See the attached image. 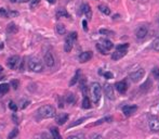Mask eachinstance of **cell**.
<instances>
[{"mask_svg": "<svg viewBox=\"0 0 159 139\" xmlns=\"http://www.w3.org/2000/svg\"><path fill=\"white\" fill-rule=\"evenodd\" d=\"M37 114H38L39 117L41 119H51V117H54L56 112H55V109L53 108L52 105L50 104H47V105H42L40 107L38 110H37Z\"/></svg>", "mask_w": 159, "mask_h": 139, "instance_id": "6da1fadb", "label": "cell"}, {"mask_svg": "<svg viewBox=\"0 0 159 139\" xmlns=\"http://www.w3.org/2000/svg\"><path fill=\"white\" fill-rule=\"evenodd\" d=\"M27 66H28L29 71L36 72V73H39V72H42L44 71V64H42V62L38 58H36V57H33V58H30L28 60Z\"/></svg>", "mask_w": 159, "mask_h": 139, "instance_id": "7a4b0ae2", "label": "cell"}, {"mask_svg": "<svg viewBox=\"0 0 159 139\" xmlns=\"http://www.w3.org/2000/svg\"><path fill=\"white\" fill-rule=\"evenodd\" d=\"M90 89H91V96H92V100H93V103L97 104L100 102L101 94H102L101 85L99 84V83H92Z\"/></svg>", "mask_w": 159, "mask_h": 139, "instance_id": "3957f363", "label": "cell"}, {"mask_svg": "<svg viewBox=\"0 0 159 139\" xmlns=\"http://www.w3.org/2000/svg\"><path fill=\"white\" fill-rule=\"evenodd\" d=\"M77 33L76 32H72L67 36V38L65 40V44H64V50L65 52H70L72 49V46H74V41L77 39Z\"/></svg>", "mask_w": 159, "mask_h": 139, "instance_id": "277c9868", "label": "cell"}, {"mask_svg": "<svg viewBox=\"0 0 159 139\" xmlns=\"http://www.w3.org/2000/svg\"><path fill=\"white\" fill-rule=\"evenodd\" d=\"M21 58H19V55H12V57H10L8 61H7V64L9 66L11 70H16L17 67L19 69V65H21V62L22 61H19Z\"/></svg>", "mask_w": 159, "mask_h": 139, "instance_id": "5b68a950", "label": "cell"}, {"mask_svg": "<svg viewBox=\"0 0 159 139\" xmlns=\"http://www.w3.org/2000/svg\"><path fill=\"white\" fill-rule=\"evenodd\" d=\"M145 74V71L143 69H139L134 71V72H132L130 74V80L132 82H134V83H138V82H140L142 78H143V76Z\"/></svg>", "mask_w": 159, "mask_h": 139, "instance_id": "8992f818", "label": "cell"}, {"mask_svg": "<svg viewBox=\"0 0 159 139\" xmlns=\"http://www.w3.org/2000/svg\"><path fill=\"white\" fill-rule=\"evenodd\" d=\"M104 92H105V96L111 100L115 99V94H114V87L111 86V84L106 83L104 85Z\"/></svg>", "mask_w": 159, "mask_h": 139, "instance_id": "52a82bcc", "label": "cell"}, {"mask_svg": "<svg viewBox=\"0 0 159 139\" xmlns=\"http://www.w3.org/2000/svg\"><path fill=\"white\" fill-rule=\"evenodd\" d=\"M44 64L47 65V66H49V67H51V66L54 65V57H53L51 51H47L44 53Z\"/></svg>", "mask_w": 159, "mask_h": 139, "instance_id": "ba28073f", "label": "cell"}, {"mask_svg": "<svg viewBox=\"0 0 159 139\" xmlns=\"http://www.w3.org/2000/svg\"><path fill=\"white\" fill-rule=\"evenodd\" d=\"M148 125H150V128L153 132H158L159 130V119L157 117H150L148 121Z\"/></svg>", "mask_w": 159, "mask_h": 139, "instance_id": "9c48e42d", "label": "cell"}, {"mask_svg": "<svg viewBox=\"0 0 159 139\" xmlns=\"http://www.w3.org/2000/svg\"><path fill=\"white\" fill-rule=\"evenodd\" d=\"M138 110V107L136 105H125L122 108V112L125 116H130L133 113H135V111Z\"/></svg>", "mask_w": 159, "mask_h": 139, "instance_id": "30bf717a", "label": "cell"}, {"mask_svg": "<svg viewBox=\"0 0 159 139\" xmlns=\"http://www.w3.org/2000/svg\"><path fill=\"white\" fill-rule=\"evenodd\" d=\"M148 33V30H147V27H145V26H141L138 28L136 30V38L138 39H144L145 37H146V35Z\"/></svg>", "mask_w": 159, "mask_h": 139, "instance_id": "8fae6325", "label": "cell"}, {"mask_svg": "<svg viewBox=\"0 0 159 139\" xmlns=\"http://www.w3.org/2000/svg\"><path fill=\"white\" fill-rule=\"evenodd\" d=\"M115 88L117 89L118 92H120V94H125L127 89H128V85L125 83V80H122V82H118V83H116L115 84Z\"/></svg>", "mask_w": 159, "mask_h": 139, "instance_id": "7c38bea8", "label": "cell"}, {"mask_svg": "<svg viewBox=\"0 0 159 139\" xmlns=\"http://www.w3.org/2000/svg\"><path fill=\"white\" fill-rule=\"evenodd\" d=\"M127 50H116L115 52H113L111 55V59L117 61V60H120L121 58H123L125 55H127Z\"/></svg>", "mask_w": 159, "mask_h": 139, "instance_id": "4fadbf2b", "label": "cell"}, {"mask_svg": "<svg viewBox=\"0 0 159 139\" xmlns=\"http://www.w3.org/2000/svg\"><path fill=\"white\" fill-rule=\"evenodd\" d=\"M91 58H92L91 51H85V52H82L81 55H79V61L81 63H85V62H88L89 60H91Z\"/></svg>", "mask_w": 159, "mask_h": 139, "instance_id": "5bb4252c", "label": "cell"}, {"mask_svg": "<svg viewBox=\"0 0 159 139\" xmlns=\"http://www.w3.org/2000/svg\"><path fill=\"white\" fill-rule=\"evenodd\" d=\"M67 119H68V114H66V113H60L56 116L55 122H56L58 125H63L65 124V122H67Z\"/></svg>", "mask_w": 159, "mask_h": 139, "instance_id": "9a60e30c", "label": "cell"}, {"mask_svg": "<svg viewBox=\"0 0 159 139\" xmlns=\"http://www.w3.org/2000/svg\"><path fill=\"white\" fill-rule=\"evenodd\" d=\"M100 44H101V46L106 50V51H109V50H111L114 48V44L108 39H101V43H100Z\"/></svg>", "mask_w": 159, "mask_h": 139, "instance_id": "2e32d148", "label": "cell"}, {"mask_svg": "<svg viewBox=\"0 0 159 139\" xmlns=\"http://www.w3.org/2000/svg\"><path fill=\"white\" fill-rule=\"evenodd\" d=\"M7 30L8 34L14 35L19 32V27H17V25L15 24V23H10V24L7 26V30Z\"/></svg>", "mask_w": 159, "mask_h": 139, "instance_id": "e0dca14e", "label": "cell"}, {"mask_svg": "<svg viewBox=\"0 0 159 139\" xmlns=\"http://www.w3.org/2000/svg\"><path fill=\"white\" fill-rule=\"evenodd\" d=\"M82 11H83V13L85 15L87 16L89 20H91L92 18V10L91 8H90V5H88V3H85V5H82Z\"/></svg>", "mask_w": 159, "mask_h": 139, "instance_id": "ac0fdd59", "label": "cell"}, {"mask_svg": "<svg viewBox=\"0 0 159 139\" xmlns=\"http://www.w3.org/2000/svg\"><path fill=\"white\" fill-rule=\"evenodd\" d=\"M56 18L58 19H60V18H69V14H68V12L65 9L61 8V9H58L56 11Z\"/></svg>", "mask_w": 159, "mask_h": 139, "instance_id": "d6986e66", "label": "cell"}, {"mask_svg": "<svg viewBox=\"0 0 159 139\" xmlns=\"http://www.w3.org/2000/svg\"><path fill=\"white\" fill-rule=\"evenodd\" d=\"M80 70H77V72H76V74L74 75V77L72 78V80H70V83H69V85L70 86H74V85L77 83L78 80H79V78H80Z\"/></svg>", "mask_w": 159, "mask_h": 139, "instance_id": "ffe728a7", "label": "cell"}, {"mask_svg": "<svg viewBox=\"0 0 159 139\" xmlns=\"http://www.w3.org/2000/svg\"><path fill=\"white\" fill-rule=\"evenodd\" d=\"M10 90V85L7 84V83H3V84H0V94H7Z\"/></svg>", "mask_w": 159, "mask_h": 139, "instance_id": "44dd1931", "label": "cell"}, {"mask_svg": "<svg viewBox=\"0 0 159 139\" xmlns=\"http://www.w3.org/2000/svg\"><path fill=\"white\" fill-rule=\"evenodd\" d=\"M56 32H58V35H65V33H66V28H65V26H64L63 24L58 23V24H56Z\"/></svg>", "mask_w": 159, "mask_h": 139, "instance_id": "7402d4cb", "label": "cell"}, {"mask_svg": "<svg viewBox=\"0 0 159 139\" xmlns=\"http://www.w3.org/2000/svg\"><path fill=\"white\" fill-rule=\"evenodd\" d=\"M82 108L83 109H90L91 108V101L88 97H85L82 100Z\"/></svg>", "mask_w": 159, "mask_h": 139, "instance_id": "603a6c76", "label": "cell"}, {"mask_svg": "<svg viewBox=\"0 0 159 139\" xmlns=\"http://www.w3.org/2000/svg\"><path fill=\"white\" fill-rule=\"evenodd\" d=\"M99 10L101 11L102 13H104V14H106V15L111 14V10H109V8H108V7H106V5H99Z\"/></svg>", "mask_w": 159, "mask_h": 139, "instance_id": "cb8c5ba5", "label": "cell"}, {"mask_svg": "<svg viewBox=\"0 0 159 139\" xmlns=\"http://www.w3.org/2000/svg\"><path fill=\"white\" fill-rule=\"evenodd\" d=\"M66 101L70 104L75 103V102H76V97H75V94H68L67 97H66Z\"/></svg>", "mask_w": 159, "mask_h": 139, "instance_id": "d4e9b609", "label": "cell"}, {"mask_svg": "<svg viewBox=\"0 0 159 139\" xmlns=\"http://www.w3.org/2000/svg\"><path fill=\"white\" fill-rule=\"evenodd\" d=\"M51 134H52L53 139H62L61 135L58 133V130L56 128H51Z\"/></svg>", "mask_w": 159, "mask_h": 139, "instance_id": "484cf974", "label": "cell"}, {"mask_svg": "<svg viewBox=\"0 0 159 139\" xmlns=\"http://www.w3.org/2000/svg\"><path fill=\"white\" fill-rule=\"evenodd\" d=\"M100 34L106 35V36H114V35H115V33H114L113 30H105V28H101V30H100Z\"/></svg>", "mask_w": 159, "mask_h": 139, "instance_id": "4316f807", "label": "cell"}, {"mask_svg": "<svg viewBox=\"0 0 159 139\" xmlns=\"http://www.w3.org/2000/svg\"><path fill=\"white\" fill-rule=\"evenodd\" d=\"M17 134H19V129L17 128H14L12 129V132L9 134V136H8V139H14L16 136H17Z\"/></svg>", "mask_w": 159, "mask_h": 139, "instance_id": "83f0119b", "label": "cell"}, {"mask_svg": "<svg viewBox=\"0 0 159 139\" xmlns=\"http://www.w3.org/2000/svg\"><path fill=\"white\" fill-rule=\"evenodd\" d=\"M153 76L156 80L159 82V67H154L153 69Z\"/></svg>", "mask_w": 159, "mask_h": 139, "instance_id": "f1b7e54d", "label": "cell"}, {"mask_svg": "<svg viewBox=\"0 0 159 139\" xmlns=\"http://www.w3.org/2000/svg\"><path fill=\"white\" fill-rule=\"evenodd\" d=\"M67 139H85V135H83V134L72 135V136L67 137Z\"/></svg>", "mask_w": 159, "mask_h": 139, "instance_id": "f546056e", "label": "cell"}, {"mask_svg": "<svg viewBox=\"0 0 159 139\" xmlns=\"http://www.w3.org/2000/svg\"><path fill=\"white\" fill-rule=\"evenodd\" d=\"M86 119H87V117H82V119H77V121H76L75 123H72V124H70L69 126H68V127L70 128V127H74V126H77V125L81 124L82 122H83V121H86Z\"/></svg>", "mask_w": 159, "mask_h": 139, "instance_id": "4dcf8cb0", "label": "cell"}, {"mask_svg": "<svg viewBox=\"0 0 159 139\" xmlns=\"http://www.w3.org/2000/svg\"><path fill=\"white\" fill-rule=\"evenodd\" d=\"M153 48L156 51H159V37H157L156 39L153 41Z\"/></svg>", "mask_w": 159, "mask_h": 139, "instance_id": "1f68e13d", "label": "cell"}, {"mask_svg": "<svg viewBox=\"0 0 159 139\" xmlns=\"http://www.w3.org/2000/svg\"><path fill=\"white\" fill-rule=\"evenodd\" d=\"M97 49L99 50L100 52H101L102 55H107V53H108V52H107V51H106V50L104 49L103 47H102L101 44H97Z\"/></svg>", "mask_w": 159, "mask_h": 139, "instance_id": "d6a6232c", "label": "cell"}, {"mask_svg": "<svg viewBox=\"0 0 159 139\" xmlns=\"http://www.w3.org/2000/svg\"><path fill=\"white\" fill-rule=\"evenodd\" d=\"M11 85H12V87L14 88L15 90L16 89H19V82L17 80H12L11 82Z\"/></svg>", "mask_w": 159, "mask_h": 139, "instance_id": "836d02e7", "label": "cell"}, {"mask_svg": "<svg viewBox=\"0 0 159 139\" xmlns=\"http://www.w3.org/2000/svg\"><path fill=\"white\" fill-rule=\"evenodd\" d=\"M9 108L12 110V111H14V112L16 111V110H17V107H16V104H15L13 101H10V102H9Z\"/></svg>", "mask_w": 159, "mask_h": 139, "instance_id": "e575fe53", "label": "cell"}, {"mask_svg": "<svg viewBox=\"0 0 159 139\" xmlns=\"http://www.w3.org/2000/svg\"><path fill=\"white\" fill-rule=\"evenodd\" d=\"M9 15V12H7V10L5 9H0V16H2V18H7Z\"/></svg>", "mask_w": 159, "mask_h": 139, "instance_id": "d590c367", "label": "cell"}, {"mask_svg": "<svg viewBox=\"0 0 159 139\" xmlns=\"http://www.w3.org/2000/svg\"><path fill=\"white\" fill-rule=\"evenodd\" d=\"M129 47L128 44H125V45H118L116 47V50H127V48Z\"/></svg>", "mask_w": 159, "mask_h": 139, "instance_id": "8d00e7d4", "label": "cell"}, {"mask_svg": "<svg viewBox=\"0 0 159 139\" xmlns=\"http://www.w3.org/2000/svg\"><path fill=\"white\" fill-rule=\"evenodd\" d=\"M104 77H105L106 80H111V78L114 77V75H113V73H111V72H105V73H104Z\"/></svg>", "mask_w": 159, "mask_h": 139, "instance_id": "74e56055", "label": "cell"}, {"mask_svg": "<svg viewBox=\"0 0 159 139\" xmlns=\"http://www.w3.org/2000/svg\"><path fill=\"white\" fill-rule=\"evenodd\" d=\"M40 2V0H30V8H35Z\"/></svg>", "mask_w": 159, "mask_h": 139, "instance_id": "f35d334b", "label": "cell"}, {"mask_svg": "<svg viewBox=\"0 0 159 139\" xmlns=\"http://www.w3.org/2000/svg\"><path fill=\"white\" fill-rule=\"evenodd\" d=\"M41 139H53V137L47 133H44V134H41Z\"/></svg>", "mask_w": 159, "mask_h": 139, "instance_id": "ab89813d", "label": "cell"}, {"mask_svg": "<svg viewBox=\"0 0 159 139\" xmlns=\"http://www.w3.org/2000/svg\"><path fill=\"white\" fill-rule=\"evenodd\" d=\"M82 26H83V30H85V32H87L88 30V24H87V21L86 20L82 21Z\"/></svg>", "mask_w": 159, "mask_h": 139, "instance_id": "60d3db41", "label": "cell"}, {"mask_svg": "<svg viewBox=\"0 0 159 139\" xmlns=\"http://www.w3.org/2000/svg\"><path fill=\"white\" fill-rule=\"evenodd\" d=\"M9 15L10 16H16V15H19V12H16V11H10Z\"/></svg>", "mask_w": 159, "mask_h": 139, "instance_id": "b9f144b4", "label": "cell"}, {"mask_svg": "<svg viewBox=\"0 0 159 139\" xmlns=\"http://www.w3.org/2000/svg\"><path fill=\"white\" fill-rule=\"evenodd\" d=\"M2 73H3V67L0 65V80H3V75H2Z\"/></svg>", "mask_w": 159, "mask_h": 139, "instance_id": "7bdbcfd3", "label": "cell"}, {"mask_svg": "<svg viewBox=\"0 0 159 139\" xmlns=\"http://www.w3.org/2000/svg\"><path fill=\"white\" fill-rule=\"evenodd\" d=\"M92 139H104L102 136H100V135H95V136H93L92 137Z\"/></svg>", "mask_w": 159, "mask_h": 139, "instance_id": "ee69618b", "label": "cell"}, {"mask_svg": "<svg viewBox=\"0 0 159 139\" xmlns=\"http://www.w3.org/2000/svg\"><path fill=\"white\" fill-rule=\"evenodd\" d=\"M49 3H51V5H54L55 2H56V0H47Z\"/></svg>", "mask_w": 159, "mask_h": 139, "instance_id": "f6af8a7d", "label": "cell"}, {"mask_svg": "<svg viewBox=\"0 0 159 139\" xmlns=\"http://www.w3.org/2000/svg\"><path fill=\"white\" fill-rule=\"evenodd\" d=\"M28 1H30V0H19V2H21V3H24V2H28Z\"/></svg>", "mask_w": 159, "mask_h": 139, "instance_id": "bcb514c9", "label": "cell"}, {"mask_svg": "<svg viewBox=\"0 0 159 139\" xmlns=\"http://www.w3.org/2000/svg\"><path fill=\"white\" fill-rule=\"evenodd\" d=\"M10 1H11L12 3H14V2H15V1H16V0H10Z\"/></svg>", "mask_w": 159, "mask_h": 139, "instance_id": "7dc6e473", "label": "cell"}, {"mask_svg": "<svg viewBox=\"0 0 159 139\" xmlns=\"http://www.w3.org/2000/svg\"><path fill=\"white\" fill-rule=\"evenodd\" d=\"M0 139H1V137H0Z\"/></svg>", "mask_w": 159, "mask_h": 139, "instance_id": "c3c4849f", "label": "cell"}]
</instances>
